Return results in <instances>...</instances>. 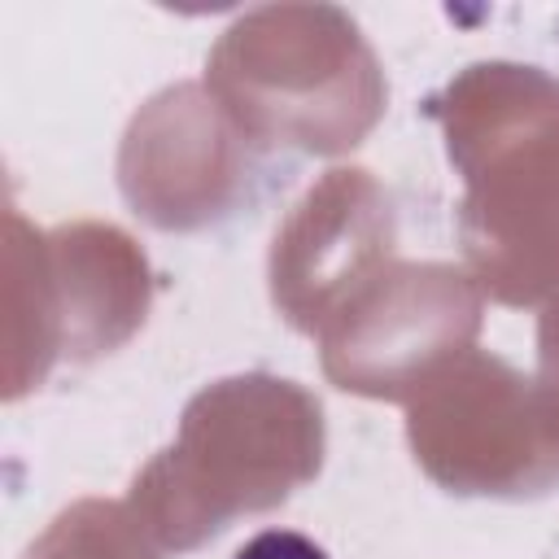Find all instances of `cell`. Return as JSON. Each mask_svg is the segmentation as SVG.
Returning <instances> with one entry per match:
<instances>
[{
    "label": "cell",
    "mask_w": 559,
    "mask_h": 559,
    "mask_svg": "<svg viewBox=\"0 0 559 559\" xmlns=\"http://www.w3.org/2000/svg\"><path fill=\"white\" fill-rule=\"evenodd\" d=\"M236 559H328L323 546H314L310 537L293 533V528H266L258 537H249Z\"/></svg>",
    "instance_id": "1"
}]
</instances>
